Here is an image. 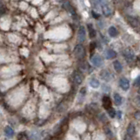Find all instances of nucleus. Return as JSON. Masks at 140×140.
Listing matches in <instances>:
<instances>
[{
    "label": "nucleus",
    "instance_id": "1",
    "mask_svg": "<svg viewBox=\"0 0 140 140\" xmlns=\"http://www.w3.org/2000/svg\"><path fill=\"white\" fill-rule=\"evenodd\" d=\"M73 53H74V56L77 58V59H83V58L85 57V48L83 47V45L77 44L75 46Z\"/></svg>",
    "mask_w": 140,
    "mask_h": 140
},
{
    "label": "nucleus",
    "instance_id": "2",
    "mask_svg": "<svg viewBox=\"0 0 140 140\" xmlns=\"http://www.w3.org/2000/svg\"><path fill=\"white\" fill-rule=\"evenodd\" d=\"M123 56L125 57V60L127 61V63L131 64L133 61H134V58H135V54L133 52V50L130 48L125 49L123 51Z\"/></svg>",
    "mask_w": 140,
    "mask_h": 140
},
{
    "label": "nucleus",
    "instance_id": "3",
    "mask_svg": "<svg viewBox=\"0 0 140 140\" xmlns=\"http://www.w3.org/2000/svg\"><path fill=\"white\" fill-rule=\"evenodd\" d=\"M91 62L96 67H100L103 64V59L99 55H94L91 57Z\"/></svg>",
    "mask_w": 140,
    "mask_h": 140
},
{
    "label": "nucleus",
    "instance_id": "4",
    "mask_svg": "<svg viewBox=\"0 0 140 140\" xmlns=\"http://www.w3.org/2000/svg\"><path fill=\"white\" fill-rule=\"evenodd\" d=\"M100 77H102V79H103V80L107 81V82L110 81L111 79L114 77L113 75H112L111 73L109 72L107 70H103V71H102V72H100Z\"/></svg>",
    "mask_w": 140,
    "mask_h": 140
},
{
    "label": "nucleus",
    "instance_id": "5",
    "mask_svg": "<svg viewBox=\"0 0 140 140\" xmlns=\"http://www.w3.org/2000/svg\"><path fill=\"white\" fill-rule=\"evenodd\" d=\"M77 40L79 42H83L85 40V29L83 26L79 27V32H77Z\"/></svg>",
    "mask_w": 140,
    "mask_h": 140
},
{
    "label": "nucleus",
    "instance_id": "6",
    "mask_svg": "<svg viewBox=\"0 0 140 140\" xmlns=\"http://www.w3.org/2000/svg\"><path fill=\"white\" fill-rule=\"evenodd\" d=\"M73 81L76 85H80L83 82V75L79 72H75L73 73Z\"/></svg>",
    "mask_w": 140,
    "mask_h": 140
},
{
    "label": "nucleus",
    "instance_id": "7",
    "mask_svg": "<svg viewBox=\"0 0 140 140\" xmlns=\"http://www.w3.org/2000/svg\"><path fill=\"white\" fill-rule=\"evenodd\" d=\"M63 6L64 8L65 9L66 11H67L68 12H70L71 14L72 15H76V12H75L74 8H73V6L71 5V3L69 1H67V0H65V1H64L63 3Z\"/></svg>",
    "mask_w": 140,
    "mask_h": 140
},
{
    "label": "nucleus",
    "instance_id": "8",
    "mask_svg": "<svg viewBox=\"0 0 140 140\" xmlns=\"http://www.w3.org/2000/svg\"><path fill=\"white\" fill-rule=\"evenodd\" d=\"M119 85L122 90L127 91V90H129V88H130V81L127 79H125V77H122L119 81Z\"/></svg>",
    "mask_w": 140,
    "mask_h": 140
},
{
    "label": "nucleus",
    "instance_id": "9",
    "mask_svg": "<svg viewBox=\"0 0 140 140\" xmlns=\"http://www.w3.org/2000/svg\"><path fill=\"white\" fill-rule=\"evenodd\" d=\"M102 9L103 14H104L106 17L110 16V15L112 14V9H111L110 6H109L108 4H106V5H102Z\"/></svg>",
    "mask_w": 140,
    "mask_h": 140
},
{
    "label": "nucleus",
    "instance_id": "10",
    "mask_svg": "<svg viewBox=\"0 0 140 140\" xmlns=\"http://www.w3.org/2000/svg\"><path fill=\"white\" fill-rule=\"evenodd\" d=\"M102 103H103V107H105L106 109L110 108L111 107V100L109 97L107 96H104L102 99Z\"/></svg>",
    "mask_w": 140,
    "mask_h": 140
},
{
    "label": "nucleus",
    "instance_id": "11",
    "mask_svg": "<svg viewBox=\"0 0 140 140\" xmlns=\"http://www.w3.org/2000/svg\"><path fill=\"white\" fill-rule=\"evenodd\" d=\"M5 136H6L7 137H12L14 136V134H15L14 130L12 128V127H10V126L5 127Z\"/></svg>",
    "mask_w": 140,
    "mask_h": 140
},
{
    "label": "nucleus",
    "instance_id": "12",
    "mask_svg": "<svg viewBox=\"0 0 140 140\" xmlns=\"http://www.w3.org/2000/svg\"><path fill=\"white\" fill-rule=\"evenodd\" d=\"M127 20H128V22L130 23V25L132 27H137V26H138V21L137 20V19L133 18V17L128 16L127 17Z\"/></svg>",
    "mask_w": 140,
    "mask_h": 140
},
{
    "label": "nucleus",
    "instance_id": "13",
    "mask_svg": "<svg viewBox=\"0 0 140 140\" xmlns=\"http://www.w3.org/2000/svg\"><path fill=\"white\" fill-rule=\"evenodd\" d=\"M134 134H135V125L134 123L130 122V123L129 124L128 128H127V135L132 137V136H134Z\"/></svg>",
    "mask_w": 140,
    "mask_h": 140
},
{
    "label": "nucleus",
    "instance_id": "14",
    "mask_svg": "<svg viewBox=\"0 0 140 140\" xmlns=\"http://www.w3.org/2000/svg\"><path fill=\"white\" fill-rule=\"evenodd\" d=\"M79 69H80V71H82V72H89V71H91V67H90L89 64H88L87 62H83V63L79 64Z\"/></svg>",
    "mask_w": 140,
    "mask_h": 140
},
{
    "label": "nucleus",
    "instance_id": "15",
    "mask_svg": "<svg viewBox=\"0 0 140 140\" xmlns=\"http://www.w3.org/2000/svg\"><path fill=\"white\" fill-rule=\"evenodd\" d=\"M105 55H106V57L107 59H113V58L116 57V52L113 49H107Z\"/></svg>",
    "mask_w": 140,
    "mask_h": 140
},
{
    "label": "nucleus",
    "instance_id": "16",
    "mask_svg": "<svg viewBox=\"0 0 140 140\" xmlns=\"http://www.w3.org/2000/svg\"><path fill=\"white\" fill-rule=\"evenodd\" d=\"M114 102H115V104L117 105V106L121 105L122 102V96L120 95V94H114Z\"/></svg>",
    "mask_w": 140,
    "mask_h": 140
},
{
    "label": "nucleus",
    "instance_id": "17",
    "mask_svg": "<svg viewBox=\"0 0 140 140\" xmlns=\"http://www.w3.org/2000/svg\"><path fill=\"white\" fill-rule=\"evenodd\" d=\"M87 27H88V32H89L90 38H94L96 36V31H95V29L94 28L92 25V24H88Z\"/></svg>",
    "mask_w": 140,
    "mask_h": 140
},
{
    "label": "nucleus",
    "instance_id": "18",
    "mask_svg": "<svg viewBox=\"0 0 140 140\" xmlns=\"http://www.w3.org/2000/svg\"><path fill=\"white\" fill-rule=\"evenodd\" d=\"M108 34L111 36V37H116L117 36V34H118V31H117V29L115 28V27H110L108 28Z\"/></svg>",
    "mask_w": 140,
    "mask_h": 140
},
{
    "label": "nucleus",
    "instance_id": "19",
    "mask_svg": "<svg viewBox=\"0 0 140 140\" xmlns=\"http://www.w3.org/2000/svg\"><path fill=\"white\" fill-rule=\"evenodd\" d=\"M113 64H114V68H115V70L117 72H121L122 71V65L119 61H115Z\"/></svg>",
    "mask_w": 140,
    "mask_h": 140
},
{
    "label": "nucleus",
    "instance_id": "20",
    "mask_svg": "<svg viewBox=\"0 0 140 140\" xmlns=\"http://www.w3.org/2000/svg\"><path fill=\"white\" fill-rule=\"evenodd\" d=\"M89 84L92 88H98L99 87H100V82H99V80H97V79H91Z\"/></svg>",
    "mask_w": 140,
    "mask_h": 140
},
{
    "label": "nucleus",
    "instance_id": "21",
    "mask_svg": "<svg viewBox=\"0 0 140 140\" xmlns=\"http://www.w3.org/2000/svg\"><path fill=\"white\" fill-rule=\"evenodd\" d=\"M18 140H29V138L28 136L26 134L25 132H21L18 136Z\"/></svg>",
    "mask_w": 140,
    "mask_h": 140
},
{
    "label": "nucleus",
    "instance_id": "22",
    "mask_svg": "<svg viewBox=\"0 0 140 140\" xmlns=\"http://www.w3.org/2000/svg\"><path fill=\"white\" fill-rule=\"evenodd\" d=\"M107 114H108L109 115V116H110V117H115V115H116V113H115V109L113 108V107H110V108H108L107 109Z\"/></svg>",
    "mask_w": 140,
    "mask_h": 140
},
{
    "label": "nucleus",
    "instance_id": "23",
    "mask_svg": "<svg viewBox=\"0 0 140 140\" xmlns=\"http://www.w3.org/2000/svg\"><path fill=\"white\" fill-rule=\"evenodd\" d=\"M135 104L137 105V107H140V96L136 97V99H135Z\"/></svg>",
    "mask_w": 140,
    "mask_h": 140
},
{
    "label": "nucleus",
    "instance_id": "24",
    "mask_svg": "<svg viewBox=\"0 0 140 140\" xmlns=\"http://www.w3.org/2000/svg\"><path fill=\"white\" fill-rule=\"evenodd\" d=\"M134 85H140V76H138L134 81Z\"/></svg>",
    "mask_w": 140,
    "mask_h": 140
},
{
    "label": "nucleus",
    "instance_id": "25",
    "mask_svg": "<svg viewBox=\"0 0 140 140\" xmlns=\"http://www.w3.org/2000/svg\"><path fill=\"white\" fill-rule=\"evenodd\" d=\"M100 120H102V122H106L107 121V117L105 116V115H103V114H102L100 115Z\"/></svg>",
    "mask_w": 140,
    "mask_h": 140
},
{
    "label": "nucleus",
    "instance_id": "26",
    "mask_svg": "<svg viewBox=\"0 0 140 140\" xmlns=\"http://www.w3.org/2000/svg\"><path fill=\"white\" fill-rule=\"evenodd\" d=\"M99 2L100 3V5H106V4H108L107 0H99Z\"/></svg>",
    "mask_w": 140,
    "mask_h": 140
},
{
    "label": "nucleus",
    "instance_id": "27",
    "mask_svg": "<svg viewBox=\"0 0 140 140\" xmlns=\"http://www.w3.org/2000/svg\"><path fill=\"white\" fill-rule=\"evenodd\" d=\"M85 92H87V89H85V87H83L82 89L80 90V94H81V95H85Z\"/></svg>",
    "mask_w": 140,
    "mask_h": 140
},
{
    "label": "nucleus",
    "instance_id": "28",
    "mask_svg": "<svg viewBox=\"0 0 140 140\" xmlns=\"http://www.w3.org/2000/svg\"><path fill=\"white\" fill-rule=\"evenodd\" d=\"M92 16H94V18H95V19H99V18H100V15L97 14L96 12H92Z\"/></svg>",
    "mask_w": 140,
    "mask_h": 140
},
{
    "label": "nucleus",
    "instance_id": "29",
    "mask_svg": "<svg viewBox=\"0 0 140 140\" xmlns=\"http://www.w3.org/2000/svg\"><path fill=\"white\" fill-rule=\"evenodd\" d=\"M95 46H96V45H95V42H92V43L91 44V46H90V49H91V51H92L94 49H95Z\"/></svg>",
    "mask_w": 140,
    "mask_h": 140
},
{
    "label": "nucleus",
    "instance_id": "30",
    "mask_svg": "<svg viewBox=\"0 0 140 140\" xmlns=\"http://www.w3.org/2000/svg\"><path fill=\"white\" fill-rule=\"evenodd\" d=\"M124 140H133V139H132V137H130V136L129 135H126L125 137H124Z\"/></svg>",
    "mask_w": 140,
    "mask_h": 140
},
{
    "label": "nucleus",
    "instance_id": "31",
    "mask_svg": "<svg viewBox=\"0 0 140 140\" xmlns=\"http://www.w3.org/2000/svg\"><path fill=\"white\" fill-rule=\"evenodd\" d=\"M106 130L107 134H108L109 137H112V133H111V131L108 130V129H106V130Z\"/></svg>",
    "mask_w": 140,
    "mask_h": 140
},
{
    "label": "nucleus",
    "instance_id": "32",
    "mask_svg": "<svg viewBox=\"0 0 140 140\" xmlns=\"http://www.w3.org/2000/svg\"><path fill=\"white\" fill-rule=\"evenodd\" d=\"M117 114H118V118H121V116H122V112H120V111H119Z\"/></svg>",
    "mask_w": 140,
    "mask_h": 140
},
{
    "label": "nucleus",
    "instance_id": "33",
    "mask_svg": "<svg viewBox=\"0 0 140 140\" xmlns=\"http://www.w3.org/2000/svg\"><path fill=\"white\" fill-rule=\"evenodd\" d=\"M137 61H138V64H140V57H139L138 58H137Z\"/></svg>",
    "mask_w": 140,
    "mask_h": 140
},
{
    "label": "nucleus",
    "instance_id": "34",
    "mask_svg": "<svg viewBox=\"0 0 140 140\" xmlns=\"http://www.w3.org/2000/svg\"><path fill=\"white\" fill-rule=\"evenodd\" d=\"M137 92H138V94H140V87H139V89H138V91H137Z\"/></svg>",
    "mask_w": 140,
    "mask_h": 140
},
{
    "label": "nucleus",
    "instance_id": "35",
    "mask_svg": "<svg viewBox=\"0 0 140 140\" xmlns=\"http://www.w3.org/2000/svg\"><path fill=\"white\" fill-rule=\"evenodd\" d=\"M114 1H115V2H119L120 0H114Z\"/></svg>",
    "mask_w": 140,
    "mask_h": 140
},
{
    "label": "nucleus",
    "instance_id": "36",
    "mask_svg": "<svg viewBox=\"0 0 140 140\" xmlns=\"http://www.w3.org/2000/svg\"><path fill=\"white\" fill-rule=\"evenodd\" d=\"M57 2H61V1H63V0H57Z\"/></svg>",
    "mask_w": 140,
    "mask_h": 140
}]
</instances>
